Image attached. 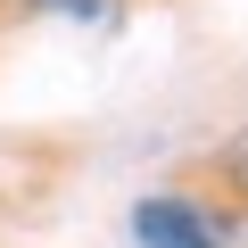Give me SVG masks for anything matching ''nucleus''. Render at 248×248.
Returning <instances> with one entry per match:
<instances>
[{
  "label": "nucleus",
  "mask_w": 248,
  "mask_h": 248,
  "mask_svg": "<svg viewBox=\"0 0 248 248\" xmlns=\"http://www.w3.org/2000/svg\"><path fill=\"white\" fill-rule=\"evenodd\" d=\"M42 9H91V0H42Z\"/></svg>",
  "instance_id": "3"
},
{
  "label": "nucleus",
  "mask_w": 248,
  "mask_h": 248,
  "mask_svg": "<svg viewBox=\"0 0 248 248\" xmlns=\"http://www.w3.org/2000/svg\"><path fill=\"white\" fill-rule=\"evenodd\" d=\"M133 240L141 248H215L223 240V215H207L190 199H141L133 207Z\"/></svg>",
  "instance_id": "1"
},
{
  "label": "nucleus",
  "mask_w": 248,
  "mask_h": 248,
  "mask_svg": "<svg viewBox=\"0 0 248 248\" xmlns=\"http://www.w3.org/2000/svg\"><path fill=\"white\" fill-rule=\"evenodd\" d=\"M223 174H232V182H240V190H248V133H240V141H232V149H223Z\"/></svg>",
  "instance_id": "2"
}]
</instances>
